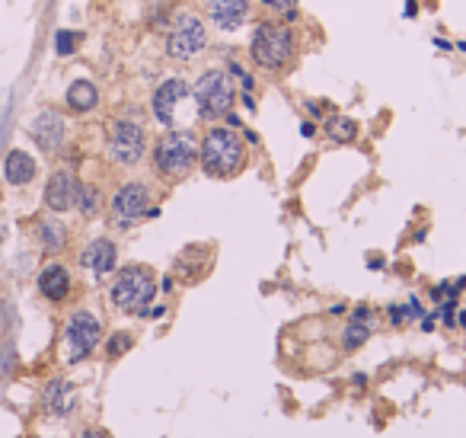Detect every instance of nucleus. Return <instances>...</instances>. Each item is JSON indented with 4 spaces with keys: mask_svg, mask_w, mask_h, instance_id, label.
Returning <instances> with one entry per match:
<instances>
[{
    "mask_svg": "<svg viewBox=\"0 0 466 438\" xmlns=\"http://www.w3.org/2000/svg\"><path fill=\"white\" fill-rule=\"evenodd\" d=\"M198 163L208 176L230 180L246 163V147L233 129H208L198 144Z\"/></svg>",
    "mask_w": 466,
    "mask_h": 438,
    "instance_id": "nucleus-1",
    "label": "nucleus"
},
{
    "mask_svg": "<svg viewBox=\"0 0 466 438\" xmlns=\"http://www.w3.org/2000/svg\"><path fill=\"white\" fill-rule=\"evenodd\" d=\"M153 119L163 125V129L176 131V129H188L192 122L198 119V106H195V93L182 77H170L153 90L151 99Z\"/></svg>",
    "mask_w": 466,
    "mask_h": 438,
    "instance_id": "nucleus-2",
    "label": "nucleus"
},
{
    "mask_svg": "<svg viewBox=\"0 0 466 438\" xmlns=\"http://www.w3.org/2000/svg\"><path fill=\"white\" fill-rule=\"evenodd\" d=\"M198 163V141L188 129H176L153 144V170L166 180H182Z\"/></svg>",
    "mask_w": 466,
    "mask_h": 438,
    "instance_id": "nucleus-3",
    "label": "nucleus"
},
{
    "mask_svg": "<svg viewBox=\"0 0 466 438\" xmlns=\"http://www.w3.org/2000/svg\"><path fill=\"white\" fill-rule=\"evenodd\" d=\"M157 295V282H153L151 269L147 265H128V269H121L112 282V304L125 314H147V304L153 301Z\"/></svg>",
    "mask_w": 466,
    "mask_h": 438,
    "instance_id": "nucleus-4",
    "label": "nucleus"
},
{
    "mask_svg": "<svg viewBox=\"0 0 466 438\" xmlns=\"http://www.w3.org/2000/svg\"><path fill=\"white\" fill-rule=\"evenodd\" d=\"M294 52V36L287 26H275V23H259L253 32V42H249V54L256 61V68L262 71H281L291 61Z\"/></svg>",
    "mask_w": 466,
    "mask_h": 438,
    "instance_id": "nucleus-5",
    "label": "nucleus"
},
{
    "mask_svg": "<svg viewBox=\"0 0 466 438\" xmlns=\"http://www.w3.org/2000/svg\"><path fill=\"white\" fill-rule=\"evenodd\" d=\"M208 48V29L195 13H173L166 32V54L173 61H192Z\"/></svg>",
    "mask_w": 466,
    "mask_h": 438,
    "instance_id": "nucleus-6",
    "label": "nucleus"
},
{
    "mask_svg": "<svg viewBox=\"0 0 466 438\" xmlns=\"http://www.w3.org/2000/svg\"><path fill=\"white\" fill-rule=\"evenodd\" d=\"M192 93H195L198 119H220V115L230 112L233 99H236V90H233L230 77L224 71H204L192 87Z\"/></svg>",
    "mask_w": 466,
    "mask_h": 438,
    "instance_id": "nucleus-7",
    "label": "nucleus"
},
{
    "mask_svg": "<svg viewBox=\"0 0 466 438\" xmlns=\"http://www.w3.org/2000/svg\"><path fill=\"white\" fill-rule=\"evenodd\" d=\"M144 151H147V131H144L141 122L115 119L112 129H109V154H112L115 163L131 166L144 157Z\"/></svg>",
    "mask_w": 466,
    "mask_h": 438,
    "instance_id": "nucleus-8",
    "label": "nucleus"
},
{
    "mask_svg": "<svg viewBox=\"0 0 466 438\" xmlns=\"http://www.w3.org/2000/svg\"><path fill=\"white\" fill-rule=\"evenodd\" d=\"M99 336H103V323L96 320V314H90V310H77V314H70L68 330H64L68 362H83V358L99 346Z\"/></svg>",
    "mask_w": 466,
    "mask_h": 438,
    "instance_id": "nucleus-9",
    "label": "nucleus"
},
{
    "mask_svg": "<svg viewBox=\"0 0 466 438\" xmlns=\"http://www.w3.org/2000/svg\"><path fill=\"white\" fill-rule=\"evenodd\" d=\"M147 205H151V192L144 182H125L119 192L112 196V212L119 227H131L135 221H141L147 214Z\"/></svg>",
    "mask_w": 466,
    "mask_h": 438,
    "instance_id": "nucleus-10",
    "label": "nucleus"
},
{
    "mask_svg": "<svg viewBox=\"0 0 466 438\" xmlns=\"http://www.w3.org/2000/svg\"><path fill=\"white\" fill-rule=\"evenodd\" d=\"M29 131H32L38 147L52 154V151H58L61 141H64V119H61V112H54V109H42V112L32 119Z\"/></svg>",
    "mask_w": 466,
    "mask_h": 438,
    "instance_id": "nucleus-11",
    "label": "nucleus"
},
{
    "mask_svg": "<svg viewBox=\"0 0 466 438\" xmlns=\"http://www.w3.org/2000/svg\"><path fill=\"white\" fill-rule=\"evenodd\" d=\"M77 192H80V186H77L74 173L58 170V173H52V180L45 186V205L52 212H68V208L77 205Z\"/></svg>",
    "mask_w": 466,
    "mask_h": 438,
    "instance_id": "nucleus-12",
    "label": "nucleus"
},
{
    "mask_svg": "<svg viewBox=\"0 0 466 438\" xmlns=\"http://www.w3.org/2000/svg\"><path fill=\"white\" fill-rule=\"evenodd\" d=\"M204 10H208V20L218 29L233 32V29H240L243 20H246L249 0H204Z\"/></svg>",
    "mask_w": 466,
    "mask_h": 438,
    "instance_id": "nucleus-13",
    "label": "nucleus"
},
{
    "mask_svg": "<svg viewBox=\"0 0 466 438\" xmlns=\"http://www.w3.org/2000/svg\"><path fill=\"white\" fill-rule=\"evenodd\" d=\"M115 243L112 240H105V237H99V240H93L90 247L83 249V256H80V263L90 269L93 275H109L115 269Z\"/></svg>",
    "mask_w": 466,
    "mask_h": 438,
    "instance_id": "nucleus-14",
    "label": "nucleus"
},
{
    "mask_svg": "<svg viewBox=\"0 0 466 438\" xmlns=\"http://www.w3.org/2000/svg\"><path fill=\"white\" fill-rule=\"evenodd\" d=\"M38 291L48 298V301H64L70 295V275L64 265L52 263L38 272Z\"/></svg>",
    "mask_w": 466,
    "mask_h": 438,
    "instance_id": "nucleus-15",
    "label": "nucleus"
},
{
    "mask_svg": "<svg viewBox=\"0 0 466 438\" xmlns=\"http://www.w3.org/2000/svg\"><path fill=\"white\" fill-rule=\"evenodd\" d=\"M3 176H7L10 186H26L36 176V160L26 151H10L7 160H3Z\"/></svg>",
    "mask_w": 466,
    "mask_h": 438,
    "instance_id": "nucleus-16",
    "label": "nucleus"
},
{
    "mask_svg": "<svg viewBox=\"0 0 466 438\" xmlns=\"http://www.w3.org/2000/svg\"><path fill=\"white\" fill-rule=\"evenodd\" d=\"M68 106L74 109V112H90V109H96L99 103V90L93 80H74L68 87Z\"/></svg>",
    "mask_w": 466,
    "mask_h": 438,
    "instance_id": "nucleus-17",
    "label": "nucleus"
},
{
    "mask_svg": "<svg viewBox=\"0 0 466 438\" xmlns=\"http://www.w3.org/2000/svg\"><path fill=\"white\" fill-rule=\"evenodd\" d=\"M45 407L52 413H70L74 409V387L68 381H52L45 387Z\"/></svg>",
    "mask_w": 466,
    "mask_h": 438,
    "instance_id": "nucleus-18",
    "label": "nucleus"
},
{
    "mask_svg": "<svg viewBox=\"0 0 466 438\" xmlns=\"http://www.w3.org/2000/svg\"><path fill=\"white\" fill-rule=\"evenodd\" d=\"M38 240H42V247L48 249V253H61L64 249V240H68V234H64V224L54 218H45L38 221Z\"/></svg>",
    "mask_w": 466,
    "mask_h": 438,
    "instance_id": "nucleus-19",
    "label": "nucleus"
},
{
    "mask_svg": "<svg viewBox=\"0 0 466 438\" xmlns=\"http://www.w3.org/2000/svg\"><path fill=\"white\" fill-rule=\"evenodd\" d=\"M326 135L336 144H352L358 138V122L348 115H332V119H326Z\"/></svg>",
    "mask_w": 466,
    "mask_h": 438,
    "instance_id": "nucleus-20",
    "label": "nucleus"
},
{
    "mask_svg": "<svg viewBox=\"0 0 466 438\" xmlns=\"http://www.w3.org/2000/svg\"><path fill=\"white\" fill-rule=\"evenodd\" d=\"M368 336H370V326H368V323H358V320H352V323L342 330V346L352 352V349L364 346V342H368Z\"/></svg>",
    "mask_w": 466,
    "mask_h": 438,
    "instance_id": "nucleus-21",
    "label": "nucleus"
},
{
    "mask_svg": "<svg viewBox=\"0 0 466 438\" xmlns=\"http://www.w3.org/2000/svg\"><path fill=\"white\" fill-rule=\"evenodd\" d=\"M99 205H103V198H99L96 186H80V192H77V208H80V214L93 218V214L99 212Z\"/></svg>",
    "mask_w": 466,
    "mask_h": 438,
    "instance_id": "nucleus-22",
    "label": "nucleus"
},
{
    "mask_svg": "<svg viewBox=\"0 0 466 438\" xmlns=\"http://www.w3.org/2000/svg\"><path fill=\"white\" fill-rule=\"evenodd\" d=\"M170 13H173L170 0H153V3H151V13H147V20H151L153 29H163V26H170Z\"/></svg>",
    "mask_w": 466,
    "mask_h": 438,
    "instance_id": "nucleus-23",
    "label": "nucleus"
},
{
    "mask_svg": "<svg viewBox=\"0 0 466 438\" xmlns=\"http://www.w3.org/2000/svg\"><path fill=\"white\" fill-rule=\"evenodd\" d=\"M80 32H70V29H61L58 36H54V52L58 54H74L77 45H80Z\"/></svg>",
    "mask_w": 466,
    "mask_h": 438,
    "instance_id": "nucleus-24",
    "label": "nucleus"
},
{
    "mask_svg": "<svg viewBox=\"0 0 466 438\" xmlns=\"http://www.w3.org/2000/svg\"><path fill=\"white\" fill-rule=\"evenodd\" d=\"M131 349V336L128 333H115L112 340L105 342V352H109V358H119V356H125Z\"/></svg>",
    "mask_w": 466,
    "mask_h": 438,
    "instance_id": "nucleus-25",
    "label": "nucleus"
},
{
    "mask_svg": "<svg viewBox=\"0 0 466 438\" xmlns=\"http://www.w3.org/2000/svg\"><path fill=\"white\" fill-rule=\"evenodd\" d=\"M259 3H262V7H269V10H275V13H281V16H285L287 10L297 7V0H259Z\"/></svg>",
    "mask_w": 466,
    "mask_h": 438,
    "instance_id": "nucleus-26",
    "label": "nucleus"
},
{
    "mask_svg": "<svg viewBox=\"0 0 466 438\" xmlns=\"http://www.w3.org/2000/svg\"><path fill=\"white\" fill-rule=\"evenodd\" d=\"M370 317H374V314H370V307H354V320H358V323H368L370 326Z\"/></svg>",
    "mask_w": 466,
    "mask_h": 438,
    "instance_id": "nucleus-27",
    "label": "nucleus"
},
{
    "mask_svg": "<svg viewBox=\"0 0 466 438\" xmlns=\"http://www.w3.org/2000/svg\"><path fill=\"white\" fill-rule=\"evenodd\" d=\"M406 317H421V304L419 301H415V298H412V301H409V307H406Z\"/></svg>",
    "mask_w": 466,
    "mask_h": 438,
    "instance_id": "nucleus-28",
    "label": "nucleus"
},
{
    "mask_svg": "<svg viewBox=\"0 0 466 438\" xmlns=\"http://www.w3.org/2000/svg\"><path fill=\"white\" fill-rule=\"evenodd\" d=\"M403 317H406V310H403V307H390V320H393V323H403Z\"/></svg>",
    "mask_w": 466,
    "mask_h": 438,
    "instance_id": "nucleus-29",
    "label": "nucleus"
},
{
    "mask_svg": "<svg viewBox=\"0 0 466 438\" xmlns=\"http://www.w3.org/2000/svg\"><path fill=\"white\" fill-rule=\"evenodd\" d=\"M301 135H303V138H313V135H316V125H313V122H303V125H301Z\"/></svg>",
    "mask_w": 466,
    "mask_h": 438,
    "instance_id": "nucleus-30",
    "label": "nucleus"
},
{
    "mask_svg": "<svg viewBox=\"0 0 466 438\" xmlns=\"http://www.w3.org/2000/svg\"><path fill=\"white\" fill-rule=\"evenodd\" d=\"M435 45H437V48H441V52H451V48H453V45H451V42H447V38H435Z\"/></svg>",
    "mask_w": 466,
    "mask_h": 438,
    "instance_id": "nucleus-31",
    "label": "nucleus"
},
{
    "mask_svg": "<svg viewBox=\"0 0 466 438\" xmlns=\"http://www.w3.org/2000/svg\"><path fill=\"white\" fill-rule=\"evenodd\" d=\"M80 438H109V435H105V432H96V429H90V432H83Z\"/></svg>",
    "mask_w": 466,
    "mask_h": 438,
    "instance_id": "nucleus-32",
    "label": "nucleus"
},
{
    "mask_svg": "<svg viewBox=\"0 0 466 438\" xmlns=\"http://www.w3.org/2000/svg\"><path fill=\"white\" fill-rule=\"evenodd\" d=\"M227 125H230V129H236V125H240V115H233V112H227Z\"/></svg>",
    "mask_w": 466,
    "mask_h": 438,
    "instance_id": "nucleus-33",
    "label": "nucleus"
},
{
    "mask_svg": "<svg viewBox=\"0 0 466 438\" xmlns=\"http://www.w3.org/2000/svg\"><path fill=\"white\" fill-rule=\"evenodd\" d=\"M415 10H419L415 7V0H406V16H415Z\"/></svg>",
    "mask_w": 466,
    "mask_h": 438,
    "instance_id": "nucleus-34",
    "label": "nucleus"
},
{
    "mask_svg": "<svg viewBox=\"0 0 466 438\" xmlns=\"http://www.w3.org/2000/svg\"><path fill=\"white\" fill-rule=\"evenodd\" d=\"M457 320H460V326H463V330H466V310H463V314H460Z\"/></svg>",
    "mask_w": 466,
    "mask_h": 438,
    "instance_id": "nucleus-35",
    "label": "nucleus"
},
{
    "mask_svg": "<svg viewBox=\"0 0 466 438\" xmlns=\"http://www.w3.org/2000/svg\"><path fill=\"white\" fill-rule=\"evenodd\" d=\"M457 48H460V52H466V38H463V42H457Z\"/></svg>",
    "mask_w": 466,
    "mask_h": 438,
    "instance_id": "nucleus-36",
    "label": "nucleus"
}]
</instances>
